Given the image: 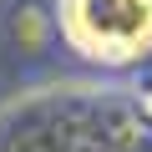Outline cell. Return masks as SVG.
I'll return each mask as SVG.
<instances>
[{
    "mask_svg": "<svg viewBox=\"0 0 152 152\" xmlns=\"http://www.w3.org/2000/svg\"><path fill=\"white\" fill-rule=\"evenodd\" d=\"M61 36L102 66H132L152 51V0H61Z\"/></svg>",
    "mask_w": 152,
    "mask_h": 152,
    "instance_id": "6da1fadb",
    "label": "cell"
},
{
    "mask_svg": "<svg viewBox=\"0 0 152 152\" xmlns=\"http://www.w3.org/2000/svg\"><path fill=\"white\" fill-rule=\"evenodd\" d=\"M142 112H147V117H152V71H147V76H142Z\"/></svg>",
    "mask_w": 152,
    "mask_h": 152,
    "instance_id": "7a4b0ae2",
    "label": "cell"
}]
</instances>
